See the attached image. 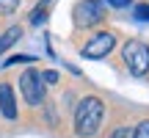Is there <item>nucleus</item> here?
I'll list each match as a JSON object with an SVG mask.
<instances>
[{
  "instance_id": "7",
  "label": "nucleus",
  "mask_w": 149,
  "mask_h": 138,
  "mask_svg": "<svg viewBox=\"0 0 149 138\" xmlns=\"http://www.w3.org/2000/svg\"><path fill=\"white\" fill-rule=\"evenodd\" d=\"M19 36H22V31H19V28H8V31L0 36V53H6V50H8V47H11V44H14Z\"/></svg>"
},
{
  "instance_id": "5",
  "label": "nucleus",
  "mask_w": 149,
  "mask_h": 138,
  "mask_svg": "<svg viewBox=\"0 0 149 138\" xmlns=\"http://www.w3.org/2000/svg\"><path fill=\"white\" fill-rule=\"evenodd\" d=\"M102 17H105V11H102V6L97 3V0H80L77 6H74V22L77 25H97V22H102Z\"/></svg>"
},
{
  "instance_id": "14",
  "label": "nucleus",
  "mask_w": 149,
  "mask_h": 138,
  "mask_svg": "<svg viewBox=\"0 0 149 138\" xmlns=\"http://www.w3.org/2000/svg\"><path fill=\"white\" fill-rule=\"evenodd\" d=\"M108 6H113V8H124V6H130V0H108Z\"/></svg>"
},
{
  "instance_id": "12",
  "label": "nucleus",
  "mask_w": 149,
  "mask_h": 138,
  "mask_svg": "<svg viewBox=\"0 0 149 138\" xmlns=\"http://www.w3.org/2000/svg\"><path fill=\"white\" fill-rule=\"evenodd\" d=\"M17 61H22V64H31V61H36V58H33V55H14V58H8V61H6V66L17 64Z\"/></svg>"
},
{
  "instance_id": "10",
  "label": "nucleus",
  "mask_w": 149,
  "mask_h": 138,
  "mask_svg": "<svg viewBox=\"0 0 149 138\" xmlns=\"http://www.w3.org/2000/svg\"><path fill=\"white\" fill-rule=\"evenodd\" d=\"M133 138H149V119H146V122H141L138 127H135Z\"/></svg>"
},
{
  "instance_id": "8",
  "label": "nucleus",
  "mask_w": 149,
  "mask_h": 138,
  "mask_svg": "<svg viewBox=\"0 0 149 138\" xmlns=\"http://www.w3.org/2000/svg\"><path fill=\"white\" fill-rule=\"evenodd\" d=\"M42 83H44V86H55V83H58V72H53V69L42 72Z\"/></svg>"
},
{
  "instance_id": "4",
  "label": "nucleus",
  "mask_w": 149,
  "mask_h": 138,
  "mask_svg": "<svg viewBox=\"0 0 149 138\" xmlns=\"http://www.w3.org/2000/svg\"><path fill=\"white\" fill-rule=\"evenodd\" d=\"M19 91H22V97H25L28 105H33V108L42 105V102H44V83H42V75L33 72V69L22 72V77H19Z\"/></svg>"
},
{
  "instance_id": "13",
  "label": "nucleus",
  "mask_w": 149,
  "mask_h": 138,
  "mask_svg": "<svg viewBox=\"0 0 149 138\" xmlns=\"http://www.w3.org/2000/svg\"><path fill=\"white\" fill-rule=\"evenodd\" d=\"M111 138H130V130H127V127H119V130H116V133H113Z\"/></svg>"
},
{
  "instance_id": "3",
  "label": "nucleus",
  "mask_w": 149,
  "mask_h": 138,
  "mask_svg": "<svg viewBox=\"0 0 149 138\" xmlns=\"http://www.w3.org/2000/svg\"><path fill=\"white\" fill-rule=\"evenodd\" d=\"M113 47H116V36H113L111 31H100V33H94V36L83 44L80 55H83V58H94V61H97V58H105Z\"/></svg>"
},
{
  "instance_id": "6",
  "label": "nucleus",
  "mask_w": 149,
  "mask_h": 138,
  "mask_svg": "<svg viewBox=\"0 0 149 138\" xmlns=\"http://www.w3.org/2000/svg\"><path fill=\"white\" fill-rule=\"evenodd\" d=\"M0 113L6 119H17V100L8 83H0Z\"/></svg>"
},
{
  "instance_id": "11",
  "label": "nucleus",
  "mask_w": 149,
  "mask_h": 138,
  "mask_svg": "<svg viewBox=\"0 0 149 138\" xmlns=\"http://www.w3.org/2000/svg\"><path fill=\"white\" fill-rule=\"evenodd\" d=\"M135 17H138V20H149V3L135 6Z\"/></svg>"
},
{
  "instance_id": "2",
  "label": "nucleus",
  "mask_w": 149,
  "mask_h": 138,
  "mask_svg": "<svg viewBox=\"0 0 149 138\" xmlns=\"http://www.w3.org/2000/svg\"><path fill=\"white\" fill-rule=\"evenodd\" d=\"M122 58H124V66H127L135 77H144V75L149 72V44L133 39V42L124 44Z\"/></svg>"
},
{
  "instance_id": "9",
  "label": "nucleus",
  "mask_w": 149,
  "mask_h": 138,
  "mask_svg": "<svg viewBox=\"0 0 149 138\" xmlns=\"http://www.w3.org/2000/svg\"><path fill=\"white\" fill-rule=\"evenodd\" d=\"M19 6V0H0V14H11Z\"/></svg>"
},
{
  "instance_id": "1",
  "label": "nucleus",
  "mask_w": 149,
  "mask_h": 138,
  "mask_svg": "<svg viewBox=\"0 0 149 138\" xmlns=\"http://www.w3.org/2000/svg\"><path fill=\"white\" fill-rule=\"evenodd\" d=\"M102 116H105V105H102L100 97H83L80 105L74 108V133L80 138L97 135V130L102 124Z\"/></svg>"
}]
</instances>
